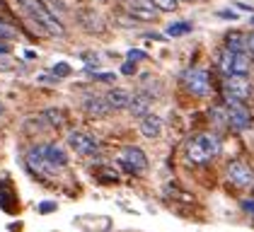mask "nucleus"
Instances as JSON below:
<instances>
[{
  "mask_svg": "<svg viewBox=\"0 0 254 232\" xmlns=\"http://www.w3.org/2000/svg\"><path fill=\"white\" fill-rule=\"evenodd\" d=\"M15 5L29 17V22L37 27V32L46 34V37H65V27L44 5V0H15Z\"/></svg>",
  "mask_w": 254,
  "mask_h": 232,
  "instance_id": "obj_1",
  "label": "nucleus"
},
{
  "mask_svg": "<svg viewBox=\"0 0 254 232\" xmlns=\"http://www.w3.org/2000/svg\"><path fill=\"white\" fill-rule=\"evenodd\" d=\"M220 138L215 133H198L187 143V160L191 165H206L220 155Z\"/></svg>",
  "mask_w": 254,
  "mask_h": 232,
  "instance_id": "obj_2",
  "label": "nucleus"
},
{
  "mask_svg": "<svg viewBox=\"0 0 254 232\" xmlns=\"http://www.w3.org/2000/svg\"><path fill=\"white\" fill-rule=\"evenodd\" d=\"M223 87H225V95L233 102H247L252 97V80L247 75H228L223 80Z\"/></svg>",
  "mask_w": 254,
  "mask_h": 232,
  "instance_id": "obj_3",
  "label": "nucleus"
},
{
  "mask_svg": "<svg viewBox=\"0 0 254 232\" xmlns=\"http://www.w3.org/2000/svg\"><path fill=\"white\" fill-rule=\"evenodd\" d=\"M182 80H184V87L196 97H206L211 92V75L206 68H191L182 75Z\"/></svg>",
  "mask_w": 254,
  "mask_h": 232,
  "instance_id": "obj_4",
  "label": "nucleus"
},
{
  "mask_svg": "<svg viewBox=\"0 0 254 232\" xmlns=\"http://www.w3.org/2000/svg\"><path fill=\"white\" fill-rule=\"evenodd\" d=\"M119 165L128 174H143L148 170V157H145V153H143L140 148L128 145V148H124V150L119 153Z\"/></svg>",
  "mask_w": 254,
  "mask_h": 232,
  "instance_id": "obj_5",
  "label": "nucleus"
},
{
  "mask_svg": "<svg viewBox=\"0 0 254 232\" xmlns=\"http://www.w3.org/2000/svg\"><path fill=\"white\" fill-rule=\"evenodd\" d=\"M228 181L237 186V189H254V170L247 165V162H242V160H235L228 165Z\"/></svg>",
  "mask_w": 254,
  "mask_h": 232,
  "instance_id": "obj_6",
  "label": "nucleus"
},
{
  "mask_svg": "<svg viewBox=\"0 0 254 232\" xmlns=\"http://www.w3.org/2000/svg\"><path fill=\"white\" fill-rule=\"evenodd\" d=\"M68 145H70V150H75L82 157H92V155L99 153V140L95 135L85 133V131H70L68 133Z\"/></svg>",
  "mask_w": 254,
  "mask_h": 232,
  "instance_id": "obj_7",
  "label": "nucleus"
},
{
  "mask_svg": "<svg viewBox=\"0 0 254 232\" xmlns=\"http://www.w3.org/2000/svg\"><path fill=\"white\" fill-rule=\"evenodd\" d=\"M225 118H228V123H230L233 128H237V131H245V128H250V126H252V114H250V109H247L242 102H233V99H228Z\"/></svg>",
  "mask_w": 254,
  "mask_h": 232,
  "instance_id": "obj_8",
  "label": "nucleus"
},
{
  "mask_svg": "<svg viewBox=\"0 0 254 232\" xmlns=\"http://www.w3.org/2000/svg\"><path fill=\"white\" fill-rule=\"evenodd\" d=\"M41 148V157H44V162L56 172L59 167H65L68 165V155H65V150L61 148V145H56V143H46V145H39Z\"/></svg>",
  "mask_w": 254,
  "mask_h": 232,
  "instance_id": "obj_9",
  "label": "nucleus"
},
{
  "mask_svg": "<svg viewBox=\"0 0 254 232\" xmlns=\"http://www.w3.org/2000/svg\"><path fill=\"white\" fill-rule=\"evenodd\" d=\"M124 5H126L128 15L133 19H145V22H150V19H155V15H157V10L153 7L150 0H124Z\"/></svg>",
  "mask_w": 254,
  "mask_h": 232,
  "instance_id": "obj_10",
  "label": "nucleus"
},
{
  "mask_svg": "<svg viewBox=\"0 0 254 232\" xmlns=\"http://www.w3.org/2000/svg\"><path fill=\"white\" fill-rule=\"evenodd\" d=\"M82 107H85V112L92 116V118H104V116L112 114V109H109V104H107V99L104 97H85V102H82Z\"/></svg>",
  "mask_w": 254,
  "mask_h": 232,
  "instance_id": "obj_11",
  "label": "nucleus"
},
{
  "mask_svg": "<svg viewBox=\"0 0 254 232\" xmlns=\"http://www.w3.org/2000/svg\"><path fill=\"white\" fill-rule=\"evenodd\" d=\"M27 165H29V170L37 174V176H49V174L54 172L46 162H44V157H41V148L39 145H34V148H29V153H27Z\"/></svg>",
  "mask_w": 254,
  "mask_h": 232,
  "instance_id": "obj_12",
  "label": "nucleus"
},
{
  "mask_svg": "<svg viewBox=\"0 0 254 232\" xmlns=\"http://www.w3.org/2000/svg\"><path fill=\"white\" fill-rule=\"evenodd\" d=\"M104 99H107V104H109V109H112V112H119V109H126V107H128V102H131V92H128V90H124V87H112V90L104 95Z\"/></svg>",
  "mask_w": 254,
  "mask_h": 232,
  "instance_id": "obj_13",
  "label": "nucleus"
},
{
  "mask_svg": "<svg viewBox=\"0 0 254 232\" xmlns=\"http://www.w3.org/2000/svg\"><path fill=\"white\" fill-rule=\"evenodd\" d=\"M140 133H143V138H160V133H162V118L155 114H148L140 118Z\"/></svg>",
  "mask_w": 254,
  "mask_h": 232,
  "instance_id": "obj_14",
  "label": "nucleus"
},
{
  "mask_svg": "<svg viewBox=\"0 0 254 232\" xmlns=\"http://www.w3.org/2000/svg\"><path fill=\"white\" fill-rule=\"evenodd\" d=\"M136 118H143V116L150 114V97L148 95H131V102L126 107Z\"/></svg>",
  "mask_w": 254,
  "mask_h": 232,
  "instance_id": "obj_15",
  "label": "nucleus"
},
{
  "mask_svg": "<svg viewBox=\"0 0 254 232\" xmlns=\"http://www.w3.org/2000/svg\"><path fill=\"white\" fill-rule=\"evenodd\" d=\"M80 24H82V29H87V32H95V34H99V32H104V22H102V17H99L97 12H92V10H82L78 15Z\"/></svg>",
  "mask_w": 254,
  "mask_h": 232,
  "instance_id": "obj_16",
  "label": "nucleus"
},
{
  "mask_svg": "<svg viewBox=\"0 0 254 232\" xmlns=\"http://www.w3.org/2000/svg\"><path fill=\"white\" fill-rule=\"evenodd\" d=\"M252 70V60L247 54H233V63H230V75H250Z\"/></svg>",
  "mask_w": 254,
  "mask_h": 232,
  "instance_id": "obj_17",
  "label": "nucleus"
},
{
  "mask_svg": "<svg viewBox=\"0 0 254 232\" xmlns=\"http://www.w3.org/2000/svg\"><path fill=\"white\" fill-rule=\"evenodd\" d=\"M245 49H247V37L245 34L230 32L225 37V51H230V54H245Z\"/></svg>",
  "mask_w": 254,
  "mask_h": 232,
  "instance_id": "obj_18",
  "label": "nucleus"
},
{
  "mask_svg": "<svg viewBox=\"0 0 254 232\" xmlns=\"http://www.w3.org/2000/svg\"><path fill=\"white\" fill-rule=\"evenodd\" d=\"M39 121L46 126V128H59V126H63V109H46V112H41Z\"/></svg>",
  "mask_w": 254,
  "mask_h": 232,
  "instance_id": "obj_19",
  "label": "nucleus"
},
{
  "mask_svg": "<svg viewBox=\"0 0 254 232\" xmlns=\"http://www.w3.org/2000/svg\"><path fill=\"white\" fill-rule=\"evenodd\" d=\"M191 29H194V24L182 19V22H172V24L167 27V34H170V37H182V34H189Z\"/></svg>",
  "mask_w": 254,
  "mask_h": 232,
  "instance_id": "obj_20",
  "label": "nucleus"
},
{
  "mask_svg": "<svg viewBox=\"0 0 254 232\" xmlns=\"http://www.w3.org/2000/svg\"><path fill=\"white\" fill-rule=\"evenodd\" d=\"M153 2V7L160 10V12H172L177 7V0H150Z\"/></svg>",
  "mask_w": 254,
  "mask_h": 232,
  "instance_id": "obj_21",
  "label": "nucleus"
},
{
  "mask_svg": "<svg viewBox=\"0 0 254 232\" xmlns=\"http://www.w3.org/2000/svg\"><path fill=\"white\" fill-rule=\"evenodd\" d=\"M12 37H15V29H12L5 19L0 17V39H12Z\"/></svg>",
  "mask_w": 254,
  "mask_h": 232,
  "instance_id": "obj_22",
  "label": "nucleus"
},
{
  "mask_svg": "<svg viewBox=\"0 0 254 232\" xmlns=\"http://www.w3.org/2000/svg\"><path fill=\"white\" fill-rule=\"evenodd\" d=\"M54 73H56V77H65V75H70V65H68V63H59V65L54 68Z\"/></svg>",
  "mask_w": 254,
  "mask_h": 232,
  "instance_id": "obj_23",
  "label": "nucleus"
},
{
  "mask_svg": "<svg viewBox=\"0 0 254 232\" xmlns=\"http://www.w3.org/2000/svg\"><path fill=\"white\" fill-rule=\"evenodd\" d=\"M126 56H128V60H133V58L143 60V58H148V54H145V51H138V49H131V51H128Z\"/></svg>",
  "mask_w": 254,
  "mask_h": 232,
  "instance_id": "obj_24",
  "label": "nucleus"
},
{
  "mask_svg": "<svg viewBox=\"0 0 254 232\" xmlns=\"http://www.w3.org/2000/svg\"><path fill=\"white\" fill-rule=\"evenodd\" d=\"M95 80H99V82H112L117 77H114V73H95Z\"/></svg>",
  "mask_w": 254,
  "mask_h": 232,
  "instance_id": "obj_25",
  "label": "nucleus"
},
{
  "mask_svg": "<svg viewBox=\"0 0 254 232\" xmlns=\"http://www.w3.org/2000/svg\"><path fill=\"white\" fill-rule=\"evenodd\" d=\"M51 211H56V203H51V201H44L39 206V213H51Z\"/></svg>",
  "mask_w": 254,
  "mask_h": 232,
  "instance_id": "obj_26",
  "label": "nucleus"
},
{
  "mask_svg": "<svg viewBox=\"0 0 254 232\" xmlns=\"http://www.w3.org/2000/svg\"><path fill=\"white\" fill-rule=\"evenodd\" d=\"M121 73H124V75H133V73H136V65H133V63H124Z\"/></svg>",
  "mask_w": 254,
  "mask_h": 232,
  "instance_id": "obj_27",
  "label": "nucleus"
},
{
  "mask_svg": "<svg viewBox=\"0 0 254 232\" xmlns=\"http://www.w3.org/2000/svg\"><path fill=\"white\" fill-rule=\"evenodd\" d=\"M218 15H220V17H225V19H237V12H233V10H220Z\"/></svg>",
  "mask_w": 254,
  "mask_h": 232,
  "instance_id": "obj_28",
  "label": "nucleus"
},
{
  "mask_svg": "<svg viewBox=\"0 0 254 232\" xmlns=\"http://www.w3.org/2000/svg\"><path fill=\"white\" fill-rule=\"evenodd\" d=\"M242 208H245L247 213H252V215H254V201H242Z\"/></svg>",
  "mask_w": 254,
  "mask_h": 232,
  "instance_id": "obj_29",
  "label": "nucleus"
},
{
  "mask_svg": "<svg viewBox=\"0 0 254 232\" xmlns=\"http://www.w3.org/2000/svg\"><path fill=\"white\" fill-rule=\"evenodd\" d=\"M247 49L252 51V56H254V32L250 34V37H247Z\"/></svg>",
  "mask_w": 254,
  "mask_h": 232,
  "instance_id": "obj_30",
  "label": "nucleus"
},
{
  "mask_svg": "<svg viewBox=\"0 0 254 232\" xmlns=\"http://www.w3.org/2000/svg\"><path fill=\"white\" fill-rule=\"evenodd\" d=\"M7 51H10V49H7L5 44H0V54H7Z\"/></svg>",
  "mask_w": 254,
  "mask_h": 232,
  "instance_id": "obj_31",
  "label": "nucleus"
},
{
  "mask_svg": "<svg viewBox=\"0 0 254 232\" xmlns=\"http://www.w3.org/2000/svg\"><path fill=\"white\" fill-rule=\"evenodd\" d=\"M2 112H5V104H2V99H0V116H2Z\"/></svg>",
  "mask_w": 254,
  "mask_h": 232,
  "instance_id": "obj_32",
  "label": "nucleus"
},
{
  "mask_svg": "<svg viewBox=\"0 0 254 232\" xmlns=\"http://www.w3.org/2000/svg\"><path fill=\"white\" fill-rule=\"evenodd\" d=\"M250 24H254V17H252V19H250Z\"/></svg>",
  "mask_w": 254,
  "mask_h": 232,
  "instance_id": "obj_33",
  "label": "nucleus"
}]
</instances>
